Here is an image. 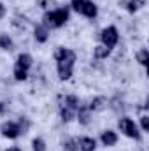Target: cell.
<instances>
[{
    "instance_id": "cell-1",
    "label": "cell",
    "mask_w": 149,
    "mask_h": 151,
    "mask_svg": "<svg viewBox=\"0 0 149 151\" xmlns=\"http://www.w3.org/2000/svg\"><path fill=\"white\" fill-rule=\"evenodd\" d=\"M54 60H56V70H58V77L62 81L70 79L74 74V65H75V53L69 47H60L54 53Z\"/></svg>"
},
{
    "instance_id": "cell-2",
    "label": "cell",
    "mask_w": 149,
    "mask_h": 151,
    "mask_svg": "<svg viewBox=\"0 0 149 151\" xmlns=\"http://www.w3.org/2000/svg\"><path fill=\"white\" fill-rule=\"evenodd\" d=\"M69 7H60V9H54V11H47L44 14V27L49 30V28H62L67 21H69Z\"/></svg>"
},
{
    "instance_id": "cell-3",
    "label": "cell",
    "mask_w": 149,
    "mask_h": 151,
    "mask_svg": "<svg viewBox=\"0 0 149 151\" xmlns=\"http://www.w3.org/2000/svg\"><path fill=\"white\" fill-rule=\"evenodd\" d=\"M70 7L74 9L77 14H82V16H86L90 19H95L97 14H98V9H97V5L91 0H72Z\"/></svg>"
},
{
    "instance_id": "cell-4",
    "label": "cell",
    "mask_w": 149,
    "mask_h": 151,
    "mask_svg": "<svg viewBox=\"0 0 149 151\" xmlns=\"http://www.w3.org/2000/svg\"><path fill=\"white\" fill-rule=\"evenodd\" d=\"M117 128H119V132L123 134V135H126V137H130V139H135V141H140V132H139V127H137V123L132 119V118H121L119 121H117Z\"/></svg>"
},
{
    "instance_id": "cell-5",
    "label": "cell",
    "mask_w": 149,
    "mask_h": 151,
    "mask_svg": "<svg viewBox=\"0 0 149 151\" xmlns=\"http://www.w3.org/2000/svg\"><path fill=\"white\" fill-rule=\"evenodd\" d=\"M100 40H102V46H105L107 49H112L117 40H119V34H117V28L111 25V27H105L102 32H100Z\"/></svg>"
},
{
    "instance_id": "cell-6",
    "label": "cell",
    "mask_w": 149,
    "mask_h": 151,
    "mask_svg": "<svg viewBox=\"0 0 149 151\" xmlns=\"http://www.w3.org/2000/svg\"><path fill=\"white\" fill-rule=\"evenodd\" d=\"M0 134L5 139H18L21 135V130H19V127H18L16 121H4L0 125Z\"/></svg>"
},
{
    "instance_id": "cell-7",
    "label": "cell",
    "mask_w": 149,
    "mask_h": 151,
    "mask_svg": "<svg viewBox=\"0 0 149 151\" xmlns=\"http://www.w3.org/2000/svg\"><path fill=\"white\" fill-rule=\"evenodd\" d=\"M77 144V150L79 151H95L97 150V141L93 137H88V135H82L75 141Z\"/></svg>"
},
{
    "instance_id": "cell-8",
    "label": "cell",
    "mask_w": 149,
    "mask_h": 151,
    "mask_svg": "<svg viewBox=\"0 0 149 151\" xmlns=\"http://www.w3.org/2000/svg\"><path fill=\"white\" fill-rule=\"evenodd\" d=\"M100 141L105 148H112V146L117 144V134L114 130H104L102 135H100Z\"/></svg>"
},
{
    "instance_id": "cell-9",
    "label": "cell",
    "mask_w": 149,
    "mask_h": 151,
    "mask_svg": "<svg viewBox=\"0 0 149 151\" xmlns=\"http://www.w3.org/2000/svg\"><path fill=\"white\" fill-rule=\"evenodd\" d=\"M32 65H34V58H32L28 53H21V55H18V58H16V67L28 70Z\"/></svg>"
},
{
    "instance_id": "cell-10",
    "label": "cell",
    "mask_w": 149,
    "mask_h": 151,
    "mask_svg": "<svg viewBox=\"0 0 149 151\" xmlns=\"http://www.w3.org/2000/svg\"><path fill=\"white\" fill-rule=\"evenodd\" d=\"M75 119H77L81 125H88L90 119H91V111H90L86 106H81V107L77 109V113H75Z\"/></svg>"
},
{
    "instance_id": "cell-11",
    "label": "cell",
    "mask_w": 149,
    "mask_h": 151,
    "mask_svg": "<svg viewBox=\"0 0 149 151\" xmlns=\"http://www.w3.org/2000/svg\"><path fill=\"white\" fill-rule=\"evenodd\" d=\"M34 37H35V40H37L39 44H44V42H47V39H49V30H47L44 25H37L35 30H34Z\"/></svg>"
},
{
    "instance_id": "cell-12",
    "label": "cell",
    "mask_w": 149,
    "mask_h": 151,
    "mask_svg": "<svg viewBox=\"0 0 149 151\" xmlns=\"http://www.w3.org/2000/svg\"><path fill=\"white\" fill-rule=\"evenodd\" d=\"M105 106H107V99H104V97H95V99H91V102H90L86 107L93 113V111H102Z\"/></svg>"
},
{
    "instance_id": "cell-13",
    "label": "cell",
    "mask_w": 149,
    "mask_h": 151,
    "mask_svg": "<svg viewBox=\"0 0 149 151\" xmlns=\"http://www.w3.org/2000/svg\"><path fill=\"white\" fill-rule=\"evenodd\" d=\"M75 113H77V111L70 109V107H65V106H62V109H60L62 121H63V123H70L72 119H75Z\"/></svg>"
},
{
    "instance_id": "cell-14",
    "label": "cell",
    "mask_w": 149,
    "mask_h": 151,
    "mask_svg": "<svg viewBox=\"0 0 149 151\" xmlns=\"http://www.w3.org/2000/svg\"><path fill=\"white\" fill-rule=\"evenodd\" d=\"M62 106H65V107H70V109L77 111V109L81 107V100H79V97H75V95H67Z\"/></svg>"
},
{
    "instance_id": "cell-15",
    "label": "cell",
    "mask_w": 149,
    "mask_h": 151,
    "mask_svg": "<svg viewBox=\"0 0 149 151\" xmlns=\"http://www.w3.org/2000/svg\"><path fill=\"white\" fill-rule=\"evenodd\" d=\"M0 49H4V51H12L14 49V42L7 34H0Z\"/></svg>"
},
{
    "instance_id": "cell-16",
    "label": "cell",
    "mask_w": 149,
    "mask_h": 151,
    "mask_svg": "<svg viewBox=\"0 0 149 151\" xmlns=\"http://www.w3.org/2000/svg\"><path fill=\"white\" fill-rule=\"evenodd\" d=\"M109 55H111V49H107V47H105V46H102V44H100V46H97V47L93 49V56H95L97 60H105Z\"/></svg>"
},
{
    "instance_id": "cell-17",
    "label": "cell",
    "mask_w": 149,
    "mask_h": 151,
    "mask_svg": "<svg viewBox=\"0 0 149 151\" xmlns=\"http://www.w3.org/2000/svg\"><path fill=\"white\" fill-rule=\"evenodd\" d=\"M135 58H137V62L140 63V65H148L149 62V51L148 49H140V51H137V55H135Z\"/></svg>"
},
{
    "instance_id": "cell-18",
    "label": "cell",
    "mask_w": 149,
    "mask_h": 151,
    "mask_svg": "<svg viewBox=\"0 0 149 151\" xmlns=\"http://www.w3.org/2000/svg\"><path fill=\"white\" fill-rule=\"evenodd\" d=\"M142 5H144V0H128L126 9H128V12H137Z\"/></svg>"
},
{
    "instance_id": "cell-19",
    "label": "cell",
    "mask_w": 149,
    "mask_h": 151,
    "mask_svg": "<svg viewBox=\"0 0 149 151\" xmlns=\"http://www.w3.org/2000/svg\"><path fill=\"white\" fill-rule=\"evenodd\" d=\"M32 150L34 151H46V141L42 137H35L32 141Z\"/></svg>"
},
{
    "instance_id": "cell-20",
    "label": "cell",
    "mask_w": 149,
    "mask_h": 151,
    "mask_svg": "<svg viewBox=\"0 0 149 151\" xmlns=\"http://www.w3.org/2000/svg\"><path fill=\"white\" fill-rule=\"evenodd\" d=\"M27 77H28V70L19 69V67L14 65V79H16V81H25Z\"/></svg>"
},
{
    "instance_id": "cell-21",
    "label": "cell",
    "mask_w": 149,
    "mask_h": 151,
    "mask_svg": "<svg viewBox=\"0 0 149 151\" xmlns=\"http://www.w3.org/2000/svg\"><path fill=\"white\" fill-rule=\"evenodd\" d=\"M18 123V127H19V130H21V135H25L27 132H28V128H30V121L27 119V118H19V121H16Z\"/></svg>"
},
{
    "instance_id": "cell-22",
    "label": "cell",
    "mask_w": 149,
    "mask_h": 151,
    "mask_svg": "<svg viewBox=\"0 0 149 151\" xmlns=\"http://www.w3.org/2000/svg\"><path fill=\"white\" fill-rule=\"evenodd\" d=\"M63 151H79L77 150V144H75V141H67V142H63Z\"/></svg>"
},
{
    "instance_id": "cell-23",
    "label": "cell",
    "mask_w": 149,
    "mask_h": 151,
    "mask_svg": "<svg viewBox=\"0 0 149 151\" xmlns=\"http://www.w3.org/2000/svg\"><path fill=\"white\" fill-rule=\"evenodd\" d=\"M140 127L144 132H149V116L148 114H142L140 116Z\"/></svg>"
},
{
    "instance_id": "cell-24",
    "label": "cell",
    "mask_w": 149,
    "mask_h": 151,
    "mask_svg": "<svg viewBox=\"0 0 149 151\" xmlns=\"http://www.w3.org/2000/svg\"><path fill=\"white\" fill-rule=\"evenodd\" d=\"M4 16H5V5H4V4H0V19H2Z\"/></svg>"
},
{
    "instance_id": "cell-25",
    "label": "cell",
    "mask_w": 149,
    "mask_h": 151,
    "mask_svg": "<svg viewBox=\"0 0 149 151\" xmlns=\"http://www.w3.org/2000/svg\"><path fill=\"white\" fill-rule=\"evenodd\" d=\"M5 151H21V148H18V146H12V148H9V150Z\"/></svg>"
},
{
    "instance_id": "cell-26",
    "label": "cell",
    "mask_w": 149,
    "mask_h": 151,
    "mask_svg": "<svg viewBox=\"0 0 149 151\" xmlns=\"http://www.w3.org/2000/svg\"><path fill=\"white\" fill-rule=\"evenodd\" d=\"M4 111H5V104H4V102H0V114L4 113Z\"/></svg>"
}]
</instances>
